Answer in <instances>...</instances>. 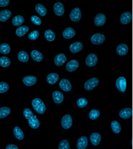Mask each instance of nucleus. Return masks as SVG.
I'll use <instances>...</instances> for the list:
<instances>
[{"mask_svg":"<svg viewBox=\"0 0 133 149\" xmlns=\"http://www.w3.org/2000/svg\"><path fill=\"white\" fill-rule=\"evenodd\" d=\"M129 88V80L127 74H117L113 80V88L118 94L126 95Z\"/></svg>","mask_w":133,"mask_h":149,"instance_id":"nucleus-1","label":"nucleus"},{"mask_svg":"<svg viewBox=\"0 0 133 149\" xmlns=\"http://www.w3.org/2000/svg\"><path fill=\"white\" fill-rule=\"evenodd\" d=\"M103 82L102 77L98 76H91L85 78L81 84V88L85 92L96 91L99 89Z\"/></svg>","mask_w":133,"mask_h":149,"instance_id":"nucleus-2","label":"nucleus"},{"mask_svg":"<svg viewBox=\"0 0 133 149\" xmlns=\"http://www.w3.org/2000/svg\"><path fill=\"white\" fill-rule=\"evenodd\" d=\"M59 126L63 131H70L75 126V118L71 112L62 113L58 120Z\"/></svg>","mask_w":133,"mask_h":149,"instance_id":"nucleus-3","label":"nucleus"},{"mask_svg":"<svg viewBox=\"0 0 133 149\" xmlns=\"http://www.w3.org/2000/svg\"><path fill=\"white\" fill-rule=\"evenodd\" d=\"M113 52L118 59H126L131 54L132 46L128 42H121L114 46Z\"/></svg>","mask_w":133,"mask_h":149,"instance_id":"nucleus-4","label":"nucleus"},{"mask_svg":"<svg viewBox=\"0 0 133 149\" xmlns=\"http://www.w3.org/2000/svg\"><path fill=\"white\" fill-rule=\"evenodd\" d=\"M23 114L25 118L27 120L29 127L33 130H38L41 127V121L39 118L32 111V110L25 107L23 110Z\"/></svg>","mask_w":133,"mask_h":149,"instance_id":"nucleus-5","label":"nucleus"},{"mask_svg":"<svg viewBox=\"0 0 133 149\" xmlns=\"http://www.w3.org/2000/svg\"><path fill=\"white\" fill-rule=\"evenodd\" d=\"M104 116L103 109L98 107H91L86 112V119L87 121L96 123L101 121Z\"/></svg>","mask_w":133,"mask_h":149,"instance_id":"nucleus-6","label":"nucleus"},{"mask_svg":"<svg viewBox=\"0 0 133 149\" xmlns=\"http://www.w3.org/2000/svg\"><path fill=\"white\" fill-rule=\"evenodd\" d=\"M32 106L35 112L38 114L43 115L46 114L48 111V103L41 97H34L32 100Z\"/></svg>","mask_w":133,"mask_h":149,"instance_id":"nucleus-7","label":"nucleus"},{"mask_svg":"<svg viewBox=\"0 0 133 149\" xmlns=\"http://www.w3.org/2000/svg\"><path fill=\"white\" fill-rule=\"evenodd\" d=\"M85 17L84 10L78 5L73 6L69 12V19L75 23L81 22Z\"/></svg>","mask_w":133,"mask_h":149,"instance_id":"nucleus-8","label":"nucleus"},{"mask_svg":"<svg viewBox=\"0 0 133 149\" xmlns=\"http://www.w3.org/2000/svg\"><path fill=\"white\" fill-rule=\"evenodd\" d=\"M85 64L88 68L96 67L99 64V55L96 51H90L86 53L85 55Z\"/></svg>","mask_w":133,"mask_h":149,"instance_id":"nucleus-9","label":"nucleus"},{"mask_svg":"<svg viewBox=\"0 0 133 149\" xmlns=\"http://www.w3.org/2000/svg\"><path fill=\"white\" fill-rule=\"evenodd\" d=\"M108 37V36L106 33H92L90 36V42L93 46L102 45L107 42Z\"/></svg>","mask_w":133,"mask_h":149,"instance_id":"nucleus-10","label":"nucleus"},{"mask_svg":"<svg viewBox=\"0 0 133 149\" xmlns=\"http://www.w3.org/2000/svg\"><path fill=\"white\" fill-rule=\"evenodd\" d=\"M49 99L53 104L60 105L65 102V96L62 91L57 89H53L49 92Z\"/></svg>","mask_w":133,"mask_h":149,"instance_id":"nucleus-11","label":"nucleus"},{"mask_svg":"<svg viewBox=\"0 0 133 149\" xmlns=\"http://www.w3.org/2000/svg\"><path fill=\"white\" fill-rule=\"evenodd\" d=\"M67 8V3L63 0H56L53 3V11L56 17H63L66 12Z\"/></svg>","mask_w":133,"mask_h":149,"instance_id":"nucleus-12","label":"nucleus"},{"mask_svg":"<svg viewBox=\"0 0 133 149\" xmlns=\"http://www.w3.org/2000/svg\"><path fill=\"white\" fill-rule=\"evenodd\" d=\"M133 14L130 10H123L118 17V23L121 26H128L132 23Z\"/></svg>","mask_w":133,"mask_h":149,"instance_id":"nucleus-13","label":"nucleus"},{"mask_svg":"<svg viewBox=\"0 0 133 149\" xmlns=\"http://www.w3.org/2000/svg\"><path fill=\"white\" fill-rule=\"evenodd\" d=\"M108 15L103 12H99L93 18L92 22L97 27H103L108 25Z\"/></svg>","mask_w":133,"mask_h":149,"instance_id":"nucleus-14","label":"nucleus"},{"mask_svg":"<svg viewBox=\"0 0 133 149\" xmlns=\"http://www.w3.org/2000/svg\"><path fill=\"white\" fill-rule=\"evenodd\" d=\"M58 84L61 90H62V91L66 93L72 92L74 88V82L73 80L70 78H67V77L61 78Z\"/></svg>","mask_w":133,"mask_h":149,"instance_id":"nucleus-15","label":"nucleus"},{"mask_svg":"<svg viewBox=\"0 0 133 149\" xmlns=\"http://www.w3.org/2000/svg\"><path fill=\"white\" fill-rule=\"evenodd\" d=\"M109 127L111 133L114 136H119L122 132L121 121L117 118H111L109 121Z\"/></svg>","mask_w":133,"mask_h":149,"instance_id":"nucleus-16","label":"nucleus"},{"mask_svg":"<svg viewBox=\"0 0 133 149\" xmlns=\"http://www.w3.org/2000/svg\"><path fill=\"white\" fill-rule=\"evenodd\" d=\"M117 114L118 118L122 121H130L133 116L132 108L130 106H124L118 110Z\"/></svg>","mask_w":133,"mask_h":149,"instance_id":"nucleus-17","label":"nucleus"},{"mask_svg":"<svg viewBox=\"0 0 133 149\" xmlns=\"http://www.w3.org/2000/svg\"><path fill=\"white\" fill-rule=\"evenodd\" d=\"M81 68V62L78 59H72L69 61L64 67V70L65 71L73 73L75 72L79 71Z\"/></svg>","mask_w":133,"mask_h":149,"instance_id":"nucleus-18","label":"nucleus"},{"mask_svg":"<svg viewBox=\"0 0 133 149\" xmlns=\"http://www.w3.org/2000/svg\"><path fill=\"white\" fill-rule=\"evenodd\" d=\"M89 141L92 146L98 147L101 145L103 141V135L100 131H93L89 136Z\"/></svg>","mask_w":133,"mask_h":149,"instance_id":"nucleus-19","label":"nucleus"},{"mask_svg":"<svg viewBox=\"0 0 133 149\" xmlns=\"http://www.w3.org/2000/svg\"><path fill=\"white\" fill-rule=\"evenodd\" d=\"M60 79V74L57 72H51L46 75L45 82L48 86H54L58 83Z\"/></svg>","mask_w":133,"mask_h":149,"instance_id":"nucleus-20","label":"nucleus"},{"mask_svg":"<svg viewBox=\"0 0 133 149\" xmlns=\"http://www.w3.org/2000/svg\"><path fill=\"white\" fill-rule=\"evenodd\" d=\"M85 49V44L81 41H75L70 43L68 47V51L72 54H78L82 52Z\"/></svg>","mask_w":133,"mask_h":149,"instance_id":"nucleus-21","label":"nucleus"},{"mask_svg":"<svg viewBox=\"0 0 133 149\" xmlns=\"http://www.w3.org/2000/svg\"><path fill=\"white\" fill-rule=\"evenodd\" d=\"M43 35L46 41L50 44H52L55 42L57 39V33L51 28L45 29L44 31Z\"/></svg>","mask_w":133,"mask_h":149,"instance_id":"nucleus-22","label":"nucleus"},{"mask_svg":"<svg viewBox=\"0 0 133 149\" xmlns=\"http://www.w3.org/2000/svg\"><path fill=\"white\" fill-rule=\"evenodd\" d=\"M22 81L25 86L32 87L38 83V76L35 74L25 75L23 77Z\"/></svg>","mask_w":133,"mask_h":149,"instance_id":"nucleus-23","label":"nucleus"},{"mask_svg":"<svg viewBox=\"0 0 133 149\" xmlns=\"http://www.w3.org/2000/svg\"><path fill=\"white\" fill-rule=\"evenodd\" d=\"M74 104L78 109H85L89 105V100L84 96H77L74 99Z\"/></svg>","mask_w":133,"mask_h":149,"instance_id":"nucleus-24","label":"nucleus"},{"mask_svg":"<svg viewBox=\"0 0 133 149\" xmlns=\"http://www.w3.org/2000/svg\"><path fill=\"white\" fill-rule=\"evenodd\" d=\"M77 34L76 30L72 26L65 27L61 33V36L65 40H71L75 37Z\"/></svg>","mask_w":133,"mask_h":149,"instance_id":"nucleus-25","label":"nucleus"},{"mask_svg":"<svg viewBox=\"0 0 133 149\" xmlns=\"http://www.w3.org/2000/svg\"><path fill=\"white\" fill-rule=\"evenodd\" d=\"M68 57L65 52H60L55 55L54 57V64L57 67H62L66 62Z\"/></svg>","mask_w":133,"mask_h":149,"instance_id":"nucleus-26","label":"nucleus"},{"mask_svg":"<svg viewBox=\"0 0 133 149\" xmlns=\"http://www.w3.org/2000/svg\"><path fill=\"white\" fill-rule=\"evenodd\" d=\"M36 12L42 17H46L48 15V9L43 2H37L34 6Z\"/></svg>","mask_w":133,"mask_h":149,"instance_id":"nucleus-27","label":"nucleus"},{"mask_svg":"<svg viewBox=\"0 0 133 149\" xmlns=\"http://www.w3.org/2000/svg\"><path fill=\"white\" fill-rule=\"evenodd\" d=\"M89 146V139L86 135H82L78 137L76 142L77 149H87Z\"/></svg>","mask_w":133,"mask_h":149,"instance_id":"nucleus-28","label":"nucleus"},{"mask_svg":"<svg viewBox=\"0 0 133 149\" xmlns=\"http://www.w3.org/2000/svg\"><path fill=\"white\" fill-rule=\"evenodd\" d=\"M30 57L35 62H42L44 59V54L38 49H33L30 51Z\"/></svg>","mask_w":133,"mask_h":149,"instance_id":"nucleus-29","label":"nucleus"},{"mask_svg":"<svg viewBox=\"0 0 133 149\" xmlns=\"http://www.w3.org/2000/svg\"><path fill=\"white\" fill-rule=\"evenodd\" d=\"M13 133L14 137L19 141H23L25 139L24 131L19 125H15L13 128Z\"/></svg>","mask_w":133,"mask_h":149,"instance_id":"nucleus-30","label":"nucleus"},{"mask_svg":"<svg viewBox=\"0 0 133 149\" xmlns=\"http://www.w3.org/2000/svg\"><path fill=\"white\" fill-rule=\"evenodd\" d=\"M29 27L27 25H21L18 26L14 31V34L16 37H23L29 31Z\"/></svg>","mask_w":133,"mask_h":149,"instance_id":"nucleus-31","label":"nucleus"},{"mask_svg":"<svg viewBox=\"0 0 133 149\" xmlns=\"http://www.w3.org/2000/svg\"><path fill=\"white\" fill-rule=\"evenodd\" d=\"M17 59L21 63H27L29 61V54L24 50H21L17 53Z\"/></svg>","mask_w":133,"mask_h":149,"instance_id":"nucleus-32","label":"nucleus"},{"mask_svg":"<svg viewBox=\"0 0 133 149\" xmlns=\"http://www.w3.org/2000/svg\"><path fill=\"white\" fill-rule=\"evenodd\" d=\"M12 113V108L6 105L0 107V119L9 116Z\"/></svg>","mask_w":133,"mask_h":149,"instance_id":"nucleus-33","label":"nucleus"},{"mask_svg":"<svg viewBox=\"0 0 133 149\" xmlns=\"http://www.w3.org/2000/svg\"><path fill=\"white\" fill-rule=\"evenodd\" d=\"M12 15V12L9 9H4L0 12V22H5L8 21Z\"/></svg>","mask_w":133,"mask_h":149,"instance_id":"nucleus-34","label":"nucleus"},{"mask_svg":"<svg viewBox=\"0 0 133 149\" xmlns=\"http://www.w3.org/2000/svg\"><path fill=\"white\" fill-rule=\"evenodd\" d=\"M11 50H12V47L9 43L4 42L0 44V53L1 54L7 55L11 53Z\"/></svg>","mask_w":133,"mask_h":149,"instance_id":"nucleus-35","label":"nucleus"},{"mask_svg":"<svg viewBox=\"0 0 133 149\" xmlns=\"http://www.w3.org/2000/svg\"><path fill=\"white\" fill-rule=\"evenodd\" d=\"M25 18L23 15H15L13 18L12 23L14 26H20L25 22Z\"/></svg>","mask_w":133,"mask_h":149,"instance_id":"nucleus-36","label":"nucleus"},{"mask_svg":"<svg viewBox=\"0 0 133 149\" xmlns=\"http://www.w3.org/2000/svg\"><path fill=\"white\" fill-rule=\"evenodd\" d=\"M58 149H71L70 142L67 138H62L58 142Z\"/></svg>","mask_w":133,"mask_h":149,"instance_id":"nucleus-37","label":"nucleus"},{"mask_svg":"<svg viewBox=\"0 0 133 149\" xmlns=\"http://www.w3.org/2000/svg\"><path fill=\"white\" fill-rule=\"evenodd\" d=\"M10 84L6 81H0V94H5L10 89Z\"/></svg>","mask_w":133,"mask_h":149,"instance_id":"nucleus-38","label":"nucleus"},{"mask_svg":"<svg viewBox=\"0 0 133 149\" xmlns=\"http://www.w3.org/2000/svg\"><path fill=\"white\" fill-rule=\"evenodd\" d=\"M12 64L11 60L8 56L0 57V66L3 68H7L11 66Z\"/></svg>","mask_w":133,"mask_h":149,"instance_id":"nucleus-39","label":"nucleus"},{"mask_svg":"<svg viewBox=\"0 0 133 149\" xmlns=\"http://www.w3.org/2000/svg\"><path fill=\"white\" fill-rule=\"evenodd\" d=\"M40 36V33L38 30L34 29L32 30L28 35V39L31 41H35L37 40Z\"/></svg>","mask_w":133,"mask_h":149,"instance_id":"nucleus-40","label":"nucleus"},{"mask_svg":"<svg viewBox=\"0 0 133 149\" xmlns=\"http://www.w3.org/2000/svg\"><path fill=\"white\" fill-rule=\"evenodd\" d=\"M30 20L32 24L36 26H41L42 24V19L41 18L36 14H33L30 17Z\"/></svg>","mask_w":133,"mask_h":149,"instance_id":"nucleus-41","label":"nucleus"},{"mask_svg":"<svg viewBox=\"0 0 133 149\" xmlns=\"http://www.w3.org/2000/svg\"><path fill=\"white\" fill-rule=\"evenodd\" d=\"M11 2L10 0H0V7H6Z\"/></svg>","mask_w":133,"mask_h":149,"instance_id":"nucleus-42","label":"nucleus"},{"mask_svg":"<svg viewBox=\"0 0 133 149\" xmlns=\"http://www.w3.org/2000/svg\"><path fill=\"white\" fill-rule=\"evenodd\" d=\"M5 149H20L15 144H13V143H11V144H9L8 145Z\"/></svg>","mask_w":133,"mask_h":149,"instance_id":"nucleus-43","label":"nucleus"}]
</instances>
